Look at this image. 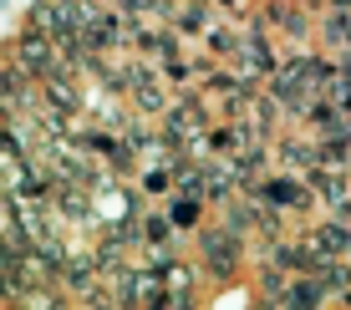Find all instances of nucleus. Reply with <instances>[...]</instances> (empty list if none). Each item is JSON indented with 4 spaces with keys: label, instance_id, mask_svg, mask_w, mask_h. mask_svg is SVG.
Here are the masks:
<instances>
[{
    "label": "nucleus",
    "instance_id": "3",
    "mask_svg": "<svg viewBox=\"0 0 351 310\" xmlns=\"http://www.w3.org/2000/svg\"><path fill=\"white\" fill-rule=\"evenodd\" d=\"M234 66L245 71V77H270V71L280 66V56H275L270 36H265L260 26L239 31V46H234Z\"/></svg>",
    "mask_w": 351,
    "mask_h": 310
},
{
    "label": "nucleus",
    "instance_id": "4",
    "mask_svg": "<svg viewBox=\"0 0 351 310\" xmlns=\"http://www.w3.org/2000/svg\"><path fill=\"white\" fill-rule=\"evenodd\" d=\"M163 280H168V305H193V300H199V275H193V265L168 259V265H163Z\"/></svg>",
    "mask_w": 351,
    "mask_h": 310
},
{
    "label": "nucleus",
    "instance_id": "7",
    "mask_svg": "<svg viewBox=\"0 0 351 310\" xmlns=\"http://www.w3.org/2000/svg\"><path fill=\"white\" fill-rule=\"evenodd\" d=\"M199 214H204V198H199V194H178L173 209H168V219H173L178 229H193V219H199Z\"/></svg>",
    "mask_w": 351,
    "mask_h": 310
},
{
    "label": "nucleus",
    "instance_id": "1",
    "mask_svg": "<svg viewBox=\"0 0 351 310\" xmlns=\"http://www.w3.org/2000/svg\"><path fill=\"white\" fill-rule=\"evenodd\" d=\"M199 255L204 265H209V275L229 280L239 265V255H245V234H234L229 224H219V229H199Z\"/></svg>",
    "mask_w": 351,
    "mask_h": 310
},
{
    "label": "nucleus",
    "instance_id": "5",
    "mask_svg": "<svg viewBox=\"0 0 351 310\" xmlns=\"http://www.w3.org/2000/svg\"><path fill=\"white\" fill-rule=\"evenodd\" d=\"M280 163L290 173H311L321 163V148H316V142H306V138H280Z\"/></svg>",
    "mask_w": 351,
    "mask_h": 310
},
{
    "label": "nucleus",
    "instance_id": "2",
    "mask_svg": "<svg viewBox=\"0 0 351 310\" xmlns=\"http://www.w3.org/2000/svg\"><path fill=\"white\" fill-rule=\"evenodd\" d=\"M255 194H260L270 209H280V214H300V209H311V198H316V194H311V183H300V178L290 173V168H285V173L260 178Z\"/></svg>",
    "mask_w": 351,
    "mask_h": 310
},
{
    "label": "nucleus",
    "instance_id": "6",
    "mask_svg": "<svg viewBox=\"0 0 351 310\" xmlns=\"http://www.w3.org/2000/svg\"><path fill=\"white\" fill-rule=\"evenodd\" d=\"M214 21H209V5L204 0H189L184 10H178V21H173V31H184V36H204Z\"/></svg>",
    "mask_w": 351,
    "mask_h": 310
}]
</instances>
